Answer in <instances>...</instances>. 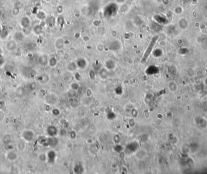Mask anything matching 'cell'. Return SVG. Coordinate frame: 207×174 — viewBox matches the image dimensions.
I'll return each mask as SVG.
<instances>
[{"label":"cell","mask_w":207,"mask_h":174,"mask_svg":"<svg viewBox=\"0 0 207 174\" xmlns=\"http://www.w3.org/2000/svg\"><path fill=\"white\" fill-rule=\"evenodd\" d=\"M159 38L158 35H156L155 36H153V37L152 38V39L151 40L150 43L148 45L147 49L145 51L144 55H143L142 57L141 60V63H142V64H144V63H146V62L147 61L148 59L149 58V57L150 56L151 54H152L153 50L154 47H155L156 43L157 41H158Z\"/></svg>","instance_id":"cell-1"},{"label":"cell","mask_w":207,"mask_h":174,"mask_svg":"<svg viewBox=\"0 0 207 174\" xmlns=\"http://www.w3.org/2000/svg\"><path fill=\"white\" fill-rule=\"evenodd\" d=\"M21 138L26 143H30L35 138V133L31 129H25L21 132Z\"/></svg>","instance_id":"cell-2"},{"label":"cell","mask_w":207,"mask_h":174,"mask_svg":"<svg viewBox=\"0 0 207 174\" xmlns=\"http://www.w3.org/2000/svg\"><path fill=\"white\" fill-rule=\"evenodd\" d=\"M5 158L9 163H14L19 158V154L15 150H8L5 154Z\"/></svg>","instance_id":"cell-3"},{"label":"cell","mask_w":207,"mask_h":174,"mask_svg":"<svg viewBox=\"0 0 207 174\" xmlns=\"http://www.w3.org/2000/svg\"><path fill=\"white\" fill-rule=\"evenodd\" d=\"M18 42L16 40L10 39L8 40L6 43L5 48L9 52H15L18 49Z\"/></svg>","instance_id":"cell-4"},{"label":"cell","mask_w":207,"mask_h":174,"mask_svg":"<svg viewBox=\"0 0 207 174\" xmlns=\"http://www.w3.org/2000/svg\"><path fill=\"white\" fill-rule=\"evenodd\" d=\"M20 25L23 29H28L31 26V20L29 17L23 16L20 20Z\"/></svg>","instance_id":"cell-5"},{"label":"cell","mask_w":207,"mask_h":174,"mask_svg":"<svg viewBox=\"0 0 207 174\" xmlns=\"http://www.w3.org/2000/svg\"><path fill=\"white\" fill-rule=\"evenodd\" d=\"M26 144L27 143H26V142H25L23 139H22L21 138V139L18 141L16 143V147L17 150H18L19 152L24 151V150L26 148Z\"/></svg>","instance_id":"cell-6"},{"label":"cell","mask_w":207,"mask_h":174,"mask_svg":"<svg viewBox=\"0 0 207 174\" xmlns=\"http://www.w3.org/2000/svg\"><path fill=\"white\" fill-rule=\"evenodd\" d=\"M48 61H49L48 57L46 55H45V54L41 55L38 59L39 63L41 65H42V66H46L47 64H48Z\"/></svg>","instance_id":"cell-7"},{"label":"cell","mask_w":207,"mask_h":174,"mask_svg":"<svg viewBox=\"0 0 207 174\" xmlns=\"http://www.w3.org/2000/svg\"><path fill=\"white\" fill-rule=\"evenodd\" d=\"M46 24H47L49 27H53V26H54L56 23V20L54 18V17L50 16L49 17H47V18L46 19Z\"/></svg>","instance_id":"cell-8"},{"label":"cell","mask_w":207,"mask_h":174,"mask_svg":"<svg viewBox=\"0 0 207 174\" xmlns=\"http://www.w3.org/2000/svg\"><path fill=\"white\" fill-rule=\"evenodd\" d=\"M12 136L10 134H8V133H6L3 136V141L6 145L7 144L12 143Z\"/></svg>","instance_id":"cell-9"},{"label":"cell","mask_w":207,"mask_h":174,"mask_svg":"<svg viewBox=\"0 0 207 174\" xmlns=\"http://www.w3.org/2000/svg\"><path fill=\"white\" fill-rule=\"evenodd\" d=\"M43 26H41V24H37L35 25L33 28V32L35 35H40L43 32Z\"/></svg>","instance_id":"cell-10"},{"label":"cell","mask_w":207,"mask_h":174,"mask_svg":"<svg viewBox=\"0 0 207 174\" xmlns=\"http://www.w3.org/2000/svg\"><path fill=\"white\" fill-rule=\"evenodd\" d=\"M20 13H21V9L19 8L18 7H17V6H14L13 8L11 10V13H12V16L14 17L19 16Z\"/></svg>","instance_id":"cell-11"},{"label":"cell","mask_w":207,"mask_h":174,"mask_svg":"<svg viewBox=\"0 0 207 174\" xmlns=\"http://www.w3.org/2000/svg\"><path fill=\"white\" fill-rule=\"evenodd\" d=\"M24 35L22 32H16L14 34V39L16 40L17 41H21L24 39Z\"/></svg>","instance_id":"cell-12"},{"label":"cell","mask_w":207,"mask_h":174,"mask_svg":"<svg viewBox=\"0 0 207 174\" xmlns=\"http://www.w3.org/2000/svg\"><path fill=\"white\" fill-rule=\"evenodd\" d=\"M36 17L38 20L43 21V20H46L47 18V15L44 12L38 11V13H36Z\"/></svg>","instance_id":"cell-13"},{"label":"cell","mask_w":207,"mask_h":174,"mask_svg":"<svg viewBox=\"0 0 207 174\" xmlns=\"http://www.w3.org/2000/svg\"><path fill=\"white\" fill-rule=\"evenodd\" d=\"M48 64L50 67L53 68L54 66H56V65L57 64V59L54 57H50L49 59V61H48Z\"/></svg>","instance_id":"cell-14"},{"label":"cell","mask_w":207,"mask_h":174,"mask_svg":"<svg viewBox=\"0 0 207 174\" xmlns=\"http://www.w3.org/2000/svg\"><path fill=\"white\" fill-rule=\"evenodd\" d=\"M55 128L54 126H49L47 128V133L49 135V136H54L56 134V128L53 130L54 128Z\"/></svg>","instance_id":"cell-15"},{"label":"cell","mask_w":207,"mask_h":174,"mask_svg":"<svg viewBox=\"0 0 207 174\" xmlns=\"http://www.w3.org/2000/svg\"><path fill=\"white\" fill-rule=\"evenodd\" d=\"M101 24V21L98 20H95L93 21V25L95 27H98Z\"/></svg>","instance_id":"cell-16"},{"label":"cell","mask_w":207,"mask_h":174,"mask_svg":"<svg viewBox=\"0 0 207 174\" xmlns=\"http://www.w3.org/2000/svg\"><path fill=\"white\" fill-rule=\"evenodd\" d=\"M14 6H17V7H19V8H20L21 9V8L22 7H23V3H22L21 1H17V2L15 3V4Z\"/></svg>","instance_id":"cell-17"},{"label":"cell","mask_w":207,"mask_h":174,"mask_svg":"<svg viewBox=\"0 0 207 174\" xmlns=\"http://www.w3.org/2000/svg\"><path fill=\"white\" fill-rule=\"evenodd\" d=\"M4 106H5V102L2 100H0V110L3 109Z\"/></svg>","instance_id":"cell-18"},{"label":"cell","mask_w":207,"mask_h":174,"mask_svg":"<svg viewBox=\"0 0 207 174\" xmlns=\"http://www.w3.org/2000/svg\"><path fill=\"white\" fill-rule=\"evenodd\" d=\"M126 0H116V1H117L118 3H121V4H122V3H123Z\"/></svg>","instance_id":"cell-19"},{"label":"cell","mask_w":207,"mask_h":174,"mask_svg":"<svg viewBox=\"0 0 207 174\" xmlns=\"http://www.w3.org/2000/svg\"><path fill=\"white\" fill-rule=\"evenodd\" d=\"M45 1H46V2H49V1H50L51 0H45Z\"/></svg>","instance_id":"cell-20"}]
</instances>
